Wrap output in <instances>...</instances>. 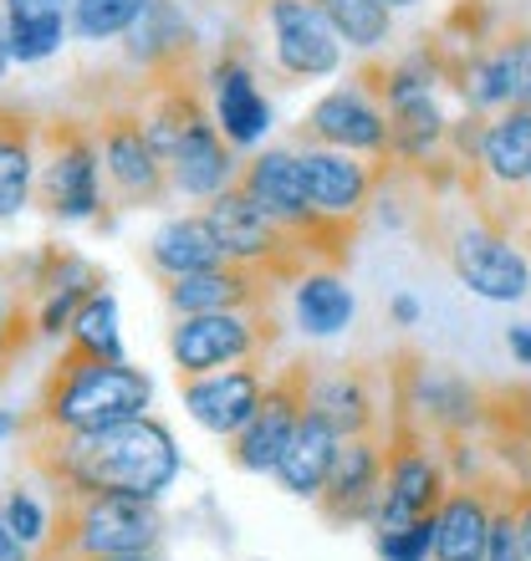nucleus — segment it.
I'll list each match as a JSON object with an SVG mask.
<instances>
[{
    "label": "nucleus",
    "instance_id": "nucleus-25",
    "mask_svg": "<svg viewBox=\"0 0 531 561\" xmlns=\"http://www.w3.org/2000/svg\"><path fill=\"white\" fill-rule=\"evenodd\" d=\"M36 169H42V123L0 107V220H15L36 199Z\"/></svg>",
    "mask_w": 531,
    "mask_h": 561
},
{
    "label": "nucleus",
    "instance_id": "nucleus-23",
    "mask_svg": "<svg viewBox=\"0 0 531 561\" xmlns=\"http://www.w3.org/2000/svg\"><path fill=\"white\" fill-rule=\"evenodd\" d=\"M338 455H342V434L327 424L323 414L307 409L292 434V444H286V455H281V465H276V485L286 490V495H296V501H317L327 485V474H332V465H338Z\"/></svg>",
    "mask_w": 531,
    "mask_h": 561
},
{
    "label": "nucleus",
    "instance_id": "nucleus-43",
    "mask_svg": "<svg viewBox=\"0 0 531 561\" xmlns=\"http://www.w3.org/2000/svg\"><path fill=\"white\" fill-rule=\"evenodd\" d=\"M384 5H394V11H409V5H419V0H384Z\"/></svg>",
    "mask_w": 531,
    "mask_h": 561
},
{
    "label": "nucleus",
    "instance_id": "nucleus-28",
    "mask_svg": "<svg viewBox=\"0 0 531 561\" xmlns=\"http://www.w3.org/2000/svg\"><path fill=\"white\" fill-rule=\"evenodd\" d=\"M148 11V0H72V36L88 46H103V42H118L123 31Z\"/></svg>",
    "mask_w": 531,
    "mask_h": 561
},
{
    "label": "nucleus",
    "instance_id": "nucleus-15",
    "mask_svg": "<svg viewBox=\"0 0 531 561\" xmlns=\"http://www.w3.org/2000/svg\"><path fill=\"white\" fill-rule=\"evenodd\" d=\"M307 409L323 414L342 439L353 434H379L394 419V403L384 409L379 373L369 363H312L307 373Z\"/></svg>",
    "mask_w": 531,
    "mask_h": 561
},
{
    "label": "nucleus",
    "instance_id": "nucleus-8",
    "mask_svg": "<svg viewBox=\"0 0 531 561\" xmlns=\"http://www.w3.org/2000/svg\"><path fill=\"white\" fill-rule=\"evenodd\" d=\"M450 72V88L460 92V103L471 113H501V107H517L531 88V26L527 21H496L486 42L465 51V57L444 61Z\"/></svg>",
    "mask_w": 531,
    "mask_h": 561
},
{
    "label": "nucleus",
    "instance_id": "nucleus-26",
    "mask_svg": "<svg viewBox=\"0 0 531 561\" xmlns=\"http://www.w3.org/2000/svg\"><path fill=\"white\" fill-rule=\"evenodd\" d=\"M67 353H82V357H108V363H123V311H118V296L98 286V291L82 301V311L72 317V332L61 342Z\"/></svg>",
    "mask_w": 531,
    "mask_h": 561
},
{
    "label": "nucleus",
    "instance_id": "nucleus-38",
    "mask_svg": "<svg viewBox=\"0 0 531 561\" xmlns=\"http://www.w3.org/2000/svg\"><path fill=\"white\" fill-rule=\"evenodd\" d=\"M388 317H394V327H419L425 307H419L409 291H398V296H388Z\"/></svg>",
    "mask_w": 531,
    "mask_h": 561
},
{
    "label": "nucleus",
    "instance_id": "nucleus-2",
    "mask_svg": "<svg viewBox=\"0 0 531 561\" xmlns=\"http://www.w3.org/2000/svg\"><path fill=\"white\" fill-rule=\"evenodd\" d=\"M154 409V378L144 368L108 363V357L67 353L46 368L36 409L26 414V428H61V434H82V428H108L123 419H144Z\"/></svg>",
    "mask_w": 531,
    "mask_h": 561
},
{
    "label": "nucleus",
    "instance_id": "nucleus-24",
    "mask_svg": "<svg viewBox=\"0 0 531 561\" xmlns=\"http://www.w3.org/2000/svg\"><path fill=\"white\" fill-rule=\"evenodd\" d=\"M358 317V296L338 266H312L292 280V322L307 337H338Z\"/></svg>",
    "mask_w": 531,
    "mask_h": 561
},
{
    "label": "nucleus",
    "instance_id": "nucleus-16",
    "mask_svg": "<svg viewBox=\"0 0 531 561\" xmlns=\"http://www.w3.org/2000/svg\"><path fill=\"white\" fill-rule=\"evenodd\" d=\"M266 383H271V373L261 363H236V368H215V373H200V378H179V399H184V414L205 434L236 439L240 428L251 424L256 409H261Z\"/></svg>",
    "mask_w": 531,
    "mask_h": 561
},
{
    "label": "nucleus",
    "instance_id": "nucleus-17",
    "mask_svg": "<svg viewBox=\"0 0 531 561\" xmlns=\"http://www.w3.org/2000/svg\"><path fill=\"white\" fill-rule=\"evenodd\" d=\"M205 98H210V118L236 148H256L271 134V103H266L256 67L240 46H225L221 57L205 67Z\"/></svg>",
    "mask_w": 531,
    "mask_h": 561
},
{
    "label": "nucleus",
    "instance_id": "nucleus-10",
    "mask_svg": "<svg viewBox=\"0 0 531 561\" xmlns=\"http://www.w3.org/2000/svg\"><path fill=\"white\" fill-rule=\"evenodd\" d=\"M92 134H98V159H103V184H108V199L118 209H144V205H159L169 194V163L154 153L144 134V118L138 107L128 103H113L92 118Z\"/></svg>",
    "mask_w": 531,
    "mask_h": 561
},
{
    "label": "nucleus",
    "instance_id": "nucleus-27",
    "mask_svg": "<svg viewBox=\"0 0 531 561\" xmlns=\"http://www.w3.org/2000/svg\"><path fill=\"white\" fill-rule=\"evenodd\" d=\"M317 11L332 21L342 46L358 57L384 51L388 36H394V5H384V0H317Z\"/></svg>",
    "mask_w": 531,
    "mask_h": 561
},
{
    "label": "nucleus",
    "instance_id": "nucleus-11",
    "mask_svg": "<svg viewBox=\"0 0 531 561\" xmlns=\"http://www.w3.org/2000/svg\"><path fill=\"white\" fill-rule=\"evenodd\" d=\"M296 144H323V148H348L363 159H384L388 153V107L379 98L373 67H358L342 88L323 92L312 113L296 128Z\"/></svg>",
    "mask_w": 531,
    "mask_h": 561
},
{
    "label": "nucleus",
    "instance_id": "nucleus-19",
    "mask_svg": "<svg viewBox=\"0 0 531 561\" xmlns=\"http://www.w3.org/2000/svg\"><path fill=\"white\" fill-rule=\"evenodd\" d=\"M501 480H506L501 470H490L450 485V495L434 511V561H486Z\"/></svg>",
    "mask_w": 531,
    "mask_h": 561
},
{
    "label": "nucleus",
    "instance_id": "nucleus-9",
    "mask_svg": "<svg viewBox=\"0 0 531 561\" xmlns=\"http://www.w3.org/2000/svg\"><path fill=\"white\" fill-rule=\"evenodd\" d=\"M444 266L471 296L490 301V307H517L531 296V261L517 245V236H506L486 220H465L444 236Z\"/></svg>",
    "mask_w": 531,
    "mask_h": 561
},
{
    "label": "nucleus",
    "instance_id": "nucleus-40",
    "mask_svg": "<svg viewBox=\"0 0 531 561\" xmlns=\"http://www.w3.org/2000/svg\"><path fill=\"white\" fill-rule=\"evenodd\" d=\"M11 439H26V414H15V409H0V449Z\"/></svg>",
    "mask_w": 531,
    "mask_h": 561
},
{
    "label": "nucleus",
    "instance_id": "nucleus-39",
    "mask_svg": "<svg viewBox=\"0 0 531 561\" xmlns=\"http://www.w3.org/2000/svg\"><path fill=\"white\" fill-rule=\"evenodd\" d=\"M0 561H36V551L5 526V516H0Z\"/></svg>",
    "mask_w": 531,
    "mask_h": 561
},
{
    "label": "nucleus",
    "instance_id": "nucleus-29",
    "mask_svg": "<svg viewBox=\"0 0 531 561\" xmlns=\"http://www.w3.org/2000/svg\"><path fill=\"white\" fill-rule=\"evenodd\" d=\"M67 11H52V15H11V57L15 67H42L52 61L67 46Z\"/></svg>",
    "mask_w": 531,
    "mask_h": 561
},
{
    "label": "nucleus",
    "instance_id": "nucleus-18",
    "mask_svg": "<svg viewBox=\"0 0 531 561\" xmlns=\"http://www.w3.org/2000/svg\"><path fill=\"white\" fill-rule=\"evenodd\" d=\"M123 57L133 72L144 77H179V72H200V36L194 21L184 15L179 0H148V11L123 31Z\"/></svg>",
    "mask_w": 531,
    "mask_h": 561
},
{
    "label": "nucleus",
    "instance_id": "nucleus-37",
    "mask_svg": "<svg viewBox=\"0 0 531 561\" xmlns=\"http://www.w3.org/2000/svg\"><path fill=\"white\" fill-rule=\"evenodd\" d=\"M5 15H52V11H72V0H0Z\"/></svg>",
    "mask_w": 531,
    "mask_h": 561
},
{
    "label": "nucleus",
    "instance_id": "nucleus-5",
    "mask_svg": "<svg viewBox=\"0 0 531 561\" xmlns=\"http://www.w3.org/2000/svg\"><path fill=\"white\" fill-rule=\"evenodd\" d=\"M450 485H455V474H450L444 444L394 409V419H388V480L384 501L373 511V531H404L414 520L434 516Z\"/></svg>",
    "mask_w": 531,
    "mask_h": 561
},
{
    "label": "nucleus",
    "instance_id": "nucleus-6",
    "mask_svg": "<svg viewBox=\"0 0 531 561\" xmlns=\"http://www.w3.org/2000/svg\"><path fill=\"white\" fill-rule=\"evenodd\" d=\"M276 307L194 311V317H174V327H169V357H174L179 378H200V373L236 368V363H261L266 353H276Z\"/></svg>",
    "mask_w": 531,
    "mask_h": 561
},
{
    "label": "nucleus",
    "instance_id": "nucleus-7",
    "mask_svg": "<svg viewBox=\"0 0 531 561\" xmlns=\"http://www.w3.org/2000/svg\"><path fill=\"white\" fill-rule=\"evenodd\" d=\"M271 72L286 82H323L342 72V36L332 31L317 0H256Z\"/></svg>",
    "mask_w": 531,
    "mask_h": 561
},
{
    "label": "nucleus",
    "instance_id": "nucleus-36",
    "mask_svg": "<svg viewBox=\"0 0 531 561\" xmlns=\"http://www.w3.org/2000/svg\"><path fill=\"white\" fill-rule=\"evenodd\" d=\"M506 353L517 357V368L531 373V322H511V327H506Z\"/></svg>",
    "mask_w": 531,
    "mask_h": 561
},
{
    "label": "nucleus",
    "instance_id": "nucleus-13",
    "mask_svg": "<svg viewBox=\"0 0 531 561\" xmlns=\"http://www.w3.org/2000/svg\"><path fill=\"white\" fill-rule=\"evenodd\" d=\"M296 159H302L312 209L323 220H342V225H358L369 215L373 199H379V184L388 174V159H363V153L323 148V144H302Z\"/></svg>",
    "mask_w": 531,
    "mask_h": 561
},
{
    "label": "nucleus",
    "instance_id": "nucleus-30",
    "mask_svg": "<svg viewBox=\"0 0 531 561\" xmlns=\"http://www.w3.org/2000/svg\"><path fill=\"white\" fill-rule=\"evenodd\" d=\"M0 516H5V526H11L36 557H42L46 541H52V526H57V505H46L36 490H26L15 480V485L5 490V501H0Z\"/></svg>",
    "mask_w": 531,
    "mask_h": 561
},
{
    "label": "nucleus",
    "instance_id": "nucleus-44",
    "mask_svg": "<svg viewBox=\"0 0 531 561\" xmlns=\"http://www.w3.org/2000/svg\"><path fill=\"white\" fill-rule=\"evenodd\" d=\"M521 107H531V88H527V98H521Z\"/></svg>",
    "mask_w": 531,
    "mask_h": 561
},
{
    "label": "nucleus",
    "instance_id": "nucleus-20",
    "mask_svg": "<svg viewBox=\"0 0 531 561\" xmlns=\"http://www.w3.org/2000/svg\"><path fill=\"white\" fill-rule=\"evenodd\" d=\"M240 179L236 163V144L215 128V118H194L190 134L179 138V148L169 153V194L179 199H194V205H210L221 190H230Z\"/></svg>",
    "mask_w": 531,
    "mask_h": 561
},
{
    "label": "nucleus",
    "instance_id": "nucleus-34",
    "mask_svg": "<svg viewBox=\"0 0 531 561\" xmlns=\"http://www.w3.org/2000/svg\"><path fill=\"white\" fill-rule=\"evenodd\" d=\"M26 311H31L26 291H15V280L5 276V266H0V332H5L15 317H26Z\"/></svg>",
    "mask_w": 531,
    "mask_h": 561
},
{
    "label": "nucleus",
    "instance_id": "nucleus-1",
    "mask_svg": "<svg viewBox=\"0 0 531 561\" xmlns=\"http://www.w3.org/2000/svg\"><path fill=\"white\" fill-rule=\"evenodd\" d=\"M26 470L52 490V501L108 495V490L163 501L184 470V455H179L174 428L144 414L108 428H82V434L26 428Z\"/></svg>",
    "mask_w": 531,
    "mask_h": 561
},
{
    "label": "nucleus",
    "instance_id": "nucleus-3",
    "mask_svg": "<svg viewBox=\"0 0 531 561\" xmlns=\"http://www.w3.org/2000/svg\"><path fill=\"white\" fill-rule=\"evenodd\" d=\"M57 505L52 541L36 561H82V557H128V551H154L163 536L159 501L144 495H72Z\"/></svg>",
    "mask_w": 531,
    "mask_h": 561
},
{
    "label": "nucleus",
    "instance_id": "nucleus-4",
    "mask_svg": "<svg viewBox=\"0 0 531 561\" xmlns=\"http://www.w3.org/2000/svg\"><path fill=\"white\" fill-rule=\"evenodd\" d=\"M36 199L57 225H98L108 220V184L98 159V134L88 118L42 123V169H36Z\"/></svg>",
    "mask_w": 531,
    "mask_h": 561
},
{
    "label": "nucleus",
    "instance_id": "nucleus-42",
    "mask_svg": "<svg viewBox=\"0 0 531 561\" xmlns=\"http://www.w3.org/2000/svg\"><path fill=\"white\" fill-rule=\"evenodd\" d=\"M82 561H159L154 551H128V557H82Z\"/></svg>",
    "mask_w": 531,
    "mask_h": 561
},
{
    "label": "nucleus",
    "instance_id": "nucleus-41",
    "mask_svg": "<svg viewBox=\"0 0 531 561\" xmlns=\"http://www.w3.org/2000/svg\"><path fill=\"white\" fill-rule=\"evenodd\" d=\"M11 67H15V57H11V15H5V5H0V82H5Z\"/></svg>",
    "mask_w": 531,
    "mask_h": 561
},
{
    "label": "nucleus",
    "instance_id": "nucleus-22",
    "mask_svg": "<svg viewBox=\"0 0 531 561\" xmlns=\"http://www.w3.org/2000/svg\"><path fill=\"white\" fill-rule=\"evenodd\" d=\"M148 266L159 280H179V276H200V271L225 266V245L210 230L205 209L200 215H169L148 240Z\"/></svg>",
    "mask_w": 531,
    "mask_h": 561
},
{
    "label": "nucleus",
    "instance_id": "nucleus-46",
    "mask_svg": "<svg viewBox=\"0 0 531 561\" xmlns=\"http://www.w3.org/2000/svg\"><path fill=\"white\" fill-rule=\"evenodd\" d=\"M527 240H531V230H527Z\"/></svg>",
    "mask_w": 531,
    "mask_h": 561
},
{
    "label": "nucleus",
    "instance_id": "nucleus-45",
    "mask_svg": "<svg viewBox=\"0 0 531 561\" xmlns=\"http://www.w3.org/2000/svg\"><path fill=\"white\" fill-rule=\"evenodd\" d=\"M527 209H531V179H527Z\"/></svg>",
    "mask_w": 531,
    "mask_h": 561
},
{
    "label": "nucleus",
    "instance_id": "nucleus-35",
    "mask_svg": "<svg viewBox=\"0 0 531 561\" xmlns=\"http://www.w3.org/2000/svg\"><path fill=\"white\" fill-rule=\"evenodd\" d=\"M511 501H517L521 547H527V561H531V480H511Z\"/></svg>",
    "mask_w": 531,
    "mask_h": 561
},
{
    "label": "nucleus",
    "instance_id": "nucleus-12",
    "mask_svg": "<svg viewBox=\"0 0 531 561\" xmlns=\"http://www.w3.org/2000/svg\"><path fill=\"white\" fill-rule=\"evenodd\" d=\"M307 373L312 363H286V368L271 373V383H266V399L261 409L251 414V424L240 428L230 444V465L240 474H276L281 455H286V444H292L296 424L307 414Z\"/></svg>",
    "mask_w": 531,
    "mask_h": 561
},
{
    "label": "nucleus",
    "instance_id": "nucleus-31",
    "mask_svg": "<svg viewBox=\"0 0 531 561\" xmlns=\"http://www.w3.org/2000/svg\"><path fill=\"white\" fill-rule=\"evenodd\" d=\"M379 561H434V516L414 520L404 531H373Z\"/></svg>",
    "mask_w": 531,
    "mask_h": 561
},
{
    "label": "nucleus",
    "instance_id": "nucleus-33",
    "mask_svg": "<svg viewBox=\"0 0 531 561\" xmlns=\"http://www.w3.org/2000/svg\"><path fill=\"white\" fill-rule=\"evenodd\" d=\"M26 337H36V327H31V311H26V317H15V322L0 332V378H5V368H11L15 353H26Z\"/></svg>",
    "mask_w": 531,
    "mask_h": 561
},
{
    "label": "nucleus",
    "instance_id": "nucleus-21",
    "mask_svg": "<svg viewBox=\"0 0 531 561\" xmlns=\"http://www.w3.org/2000/svg\"><path fill=\"white\" fill-rule=\"evenodd\" d=\"M276 291L281 280L261 276L251 266H236V261L200 271V276L163 280V301H169L174 317H194V311H261L276 301Z\"/></svg>",
    "mask_w": 531,
    "mask_h": 561
},
{
    "label": "nucleus",
    "instance_id": "nucleus-14",
    "mask_svg": "<svg viewBox=\"0 0 531 561\" xmlns=\"http://www.w3.org/2000/svg\"><path fill=\"white\" fill-rule=\"evenodd\" d=\"M384 480H388V428L379 434H353L342 439V455L327 474L317 511L327 526H373V511L384 501Z\"/></svg>",
    "mask_w": 531,
    "mask_h": 561
},
{
    "label": "nucleus",
    "instance_id": "nucleus-32",
    "mask_svg": "<svg viewBox=\"0 0 531 561\" xmlns=\"http://www.w3.org/2000/svg\"><path fill=\"white\" fill-rule=\"evenodd\" d=\"M486 561H527V547H521V526H517V501H511V474L501 480V495H496Z\"/></svg>",
    "mask_w": 531,
    "mask_h": 561
}]
</instances>
